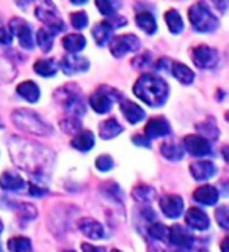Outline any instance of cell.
Here are the masks:
<instances>
[{"label": "cell", "mask_w": 229, "mask_h": 252, "mask_svg": "<svg viewBox=\"0 0 229 252\" xmlns=\"http://www.w3.org/2000/svg\"><path fill=\"white\" fill-rule=\"evenodd\" d=\"M140 46H141V41L138 39V36H135L133 33L118 35L112 39V43H110V52H112L113 57L121 59L126 54L138 51Z\"/></svg>", "instance_id": "8"}, {"label": "cell", "mask_w": 229, "mask_h": 252, "mask_svg": "<svg viewBox=\"0 0 229 252\" xmlns=\"http://www.w3.org/2000/svg\"><path fill=\"white\" fill-rule=\"evenodd\" d=\"M188 18H190L192 26L196 32L200 33H209L214 32L218 27V19L217 16L209 10V6L206 3H195L188 10Z\"/></svg>", "instance_id": "5"}, {"label": "cell", "mask_w": 229, "mask_h": 252, "mask_svg": "<svg viewBox=\"0 0 229 252\" xmlns=\"http://www.w3.org/2000/svg\"><path fill=\"white\" fill-rule=\"evenodd\" d=\"M16 92H18L19 96H22L24 99H27L28 102H36L39 99V87L33 82V81H25L21 82L18 87H16Z\"/></svg>", "instance_id": "24"}, {"label": "cell", "mask_w": 229, "mask_h": 252, "mask_svg": "<svg viewBox=\"0 0 229 252\" xmlns=\"http://www.w3.org/2000/svg\"><path fill=\"white\" fill-rule=\"evenodd\" d=\"M184 148L193 156H207L212 153V145L203 136H187L182 142Z\"/></svg>", "instance_id": "14"}, {"label": "cell", "mask_w": 229, "mask_h": 252, "mask_svg": "<svg viewBox=\"0 0 229 252\" xmlns=\"http://www.w3.org/2000/svg\"><path fill=\"white\" fill-rule=\"evenodd\" d=\"M170 132H171L170 123L167 118H163V117H154L145 126V136L149 140L155 137H165V136H168Z\"/></svg>", "instance_id": "15"}, {"label": "cell", "mask_w": 229, "mask_h": 252, "mask_svg": "<svg viewBox=\"0 0 229 252\" xmlns=\"http://www.w3.org/2000/svg\"><path fill=\"white\" fill-rule=\"evenodd\" d=\"M63 252H76V251H73V249H68V251H63Z\"/></svg>", "instance_id": "51"}, {"label": "cell", "mask_w": 229, "mask_h": 252, "mask_svg": "<svg viewBox=\"0 0 229 252\" xmlns=\"http://www.w3.org/2000/svg\"><path fill=\"white\" fill-rule=\"evenodd\" d=\"M0 128H2V125H0Z\"/></svg>", "instance_id": "53"}, {"label": "cell", "mask_w": 229, "mask_h": 252, "mask_svg": "<svg viewBox=\"0 0 229 252\" xmlns=\"http://www.w3.org/2000/svg\"><path fill=\"white\" fill-rule=\"evenodd\" d=\"M165 22H167V26H168L171 33H175V35H179L180 32L184 30L182 18H180V14L176 10H168L167 13H165Z\"/></svg>", "instance_id": "31"}, {"label": "cell", "mask_w": 229, "mask_h": 252, "mask_svg": "<svg viewBox=\"0 0 229 252\" xmlns=\"http://www.w3.org/2000/svg\"><path fill=\"white\" fill-rule=\"evenodd\" d=\"M112 252H121V251H118V249H113Z\"/></svg>", "instance_id": "52"}, {"label": "cell", "mask_w": 229, "mask_h": 252, "mask_svg": "<svg viewBox=\"0 0 229 252\" xmlns=\"http://www.w3.org/2000/svg\"><path fill=\"white\" fill-rule=\"evenodd\" d=\"M135 22L137 26L145 32L148 35H154L157 32V22L153 13L149 11H141L135 16Z\"/></svg>", "instance_id": "27"}, {"label": "cell", "mask_w": 229, "mask_h": 252, "mask_svg": "<svg viewBox=\"0 0 229 252\" xmlns=\"http://www.w3.org/2000/svg\"><path fill=\"white\" fill-rule=\"evenodd\" d=\"M86 46V39L82 35L77 33H69L63 38V47L73 55H77V52H80L83 47Z\"/></svg>", "instance_id": "28"}, {"label": "cell", "mask_w": 229, "mask_h": 252, "mask_svg": "<svg viewBox=\"0 0 229 252\" xmlns=\"http://www.w3.org/2000/svg\"><path fill=\"white\" fill-rule=\"evenodd\" d=\"M228 241H229L228 238L223 240V243H222V252H228V248H226L228 246Z\"/></svg>", "instance_id": "49"}, {"label": "cell", "mask_w": 229, "mask_h": 252, "mask_svg": "<svg viewBox=\"0 0 229 252\" xmlns=\"http://www.w3.org/2000/svg\"><path fill=\"white\" fill-rule=\"evenodd\" d=\"M113 35V27L110 24L105 22H99L96 26L93 27V36H94V41H96L98 46L104 47L105 44H108V41L112 39Z\"/></svg>", "instance_id": "23"}, {"label": "cell", "mask_w": 229, "mask_h": 252, "mask_svg": "<svg viewBox=\"0 0 229 252\" xmlns=\"http://www.w3.org/2000/svg\"><path fill=\"white\" fill-rule=\"evenodd\" d=\"M168 240L173 246H176L178 249H180L182 252L188 251L193 246V241H195V236L187 230L185 227L182 225H173L171 228H168Z\"/></svg>", "instance_id": "11"}, {"label": "cell", "mask_w": 229, "mask_h": 252, "mask_svg": "<svg viewBox=\"0 0 229 252\" xmlns=\"http://www.w3.org/2000/svg\"><path fill=\"white\" fill-rule=\"evenodd\" d=\"M198 129L204 132V139L206 137H210V139H217L218 137V129H217V126L215 125H207V123H204V126L198 125Z\"/></svg>", "instance_id": "41"}, {"label": "cell", "mask_w": 229, "mask_h": 252, "mask_svg": "<svg viewBox=\"0 0 229 252\" xmlns=\"http://www.w3.org/2000/svg\"><path fill=\"white\" fill-rule=\"evenodd\" d=\"M53 38H55V35L51 33L49 30L41 29V30H38V33H36V43L39 47H41L43 52H49L53 46Z\"/></svg>", "instance_id": "34"}, {"label": "cell", "mask_w": 229, "mask_h": 252, "mask_svg": "<svg viewBox=\"0 0 229 252\" xmlns=\"http://www.w3.org/2000/svg\"><path fill=\"white\" fill-rule=\"evenodd\" d=\"M10 32L13 36H18V41L24 49H27V51L33 49V46H35L33 30H31V27L25 21L19 18H13L10 21Z\"/></svg>", "instance_id": "10"}, {"label": "cell", "mask_w": 229, "mask_h": 252, "mask_svg": "<svg viewBox=\"0 0 229 252\" xmlns=\"http://www.w3.org/2000/svg\"><path fill=\"white\" fill-rule=\"evenodd\" d=\"M155 195H157L155 189L148 185H138L132 191V197L138 202H151L155 199Z\"/></svg>", "instance_id": "33"}, {"label": "cell", "mask_w": 229, "mask_h": 252, "mask_svg": "<svg viewBox=\"0 0 229 252\" xmlns=\"http://www.w3.org/2000/svg\"><path fill=\"white\" fill-rule=\"evenodd\" d=\"M96 6L99 13H102L104 16H108V18H112V16L116 14V10L121 6L120 2H112V0H104V2H96Z\"/></svg>", "instance_id": "36"}, {"label": "cell", "mask_w": 229, "mask_h": 252, "mask_svg": "<svg viewBox=\"0 0 229 252\" xmlns=\"http://www.w3.org/2000/svg\"><path fill=\"white\" fill-rule=\"evenodd\" d=\"M11 41H13L11 32L8 30V29H0V43L8 46V44H11Z\"/></svg>", "instance_id": "47"}, {"label": "cell", "mask_w": 229, "mask_h": 252, "mask_svg": "<svg viewBox=\"0 0 229 252\" xmlns=\"http://www.w3.org/2000/svg\"><path fill=\"white\" fill-rule=\"evenodd\" d=\"M11 120L18 128L31 136H51L53 132V128L51 125H47L41 117H39L33 110H27V109H18L14 110L11 115Z\"/></svg>", "instance_id": "3"}, {"label": "cell", "mask_w": 229, "mask_h": 252, "mask_svg": "<svg viewBox=\"0 0 229 252\" xmlns=\"http://www.w3.org/2000/svg\"><path fill=\"white\" fill-rule=\"evenodd\" d=\"M60 66L63 69V73L68 76H74L78 73H85L90 68V62L85 57H78V55L69 54L66 57H63L60 62Z\"/></svg>", "instance_id": "13"}, {"label": "cell", "mask_w": 229, "mask_h": 252, "mask_svg": "<svg viewBox=\"0 0 229 252\" xmlns=\"http://www.w3.org/2000/svg\"><path fill=\"white\" fill-rule=\"evenodd\" d=\"M149 62H151V55H149L148 52H145V54H141V55H138V57L133 59L132 65L135 68H145L149 65Z\"/></svg>", "instance_id": "43"}, {"label": "cell", "mask_w": 229, "mask_h": 252, "mask_svg": "<svg viewBox=\"0 0 229 252\" xmlns=\"http://www.w3.org/2000/svg\"><path fill=\"white\" fill-rule=\"evenodd\" d=\"M82 251L83 252H105V249L91 246V244H88V243H82Z\"/></svg>", "instance_id": "48"}, {"label": "cell", "mask_w": 229, "mask_h": 252, "mask_svg": "<svg viewBox=\"0 0 229 252\" xmlns=\"http://www.w3.org/2000/svg\"><path fill=\"white\" fill-rule=\"evenodd\" d=\"M107 22H108L110 26L113 27V30H115V29H118V27H124L126 24H127V19H126V18H121V16H118V14H115V16H112V18H110Z\"/></svg>", "instance_id": "45"}, {"label": "cell", "mask_w": 229, "mask_h": 252, "mask_svg": "<svg viewBox=\"0 0 229 252\" xmlns=\"http://www.w3.org/2000/svg\"><path fill=\"white\" fill-rule=\"evenodd\" d=\"M3 232V222H2V219H0V233Z\"/></svg>", "instance_id": "50"}, {"label": "cell", "mask_w": 229, "mask_h": 252, "mask_svg": "<svg viewBox=\"0 0 229 252\" xmlns=\"http://www.w3.org/2000/svg\"><path fill=\"white\" fill-rule=\"evenodd\" d=\"M192 57H193L195 65L201 69H212V68H215L220 62L218 51L206 44L196 46L192 51Z\"/></svg>", "instance_id": "9"}, {"label": "cell", "mask_w": 229, "mask_h": 252, "mask_svg": "<svg viewBox=\"0 0 229 252\" xmlns=\"http://www.w3.org/2000/svg\"><path fill=\"white\" fill-rule=\"evenodd\" d=\"M218 197H220L218 189L215 186H210V185L200 186L193 192V199L198 203L207 205V207H210V205H215L218 202Z\"/></svg>", "instance_id": "19"}, {"label": "cell", "mask_w": 229, "mask_h": 252, "mask_svg": "<svg viewBox=\"0 0 229 252\" xmlns=\"http://www.w3.org/2000/svg\"><path fill=\"white\" fill-rule=\"evenodd\" d=\"M132 142L138 147H146V148L151 147V140H149L146 136H141V134H135V136L132 137Z\"/></svg>", "instance_id": "46"}, {"label": "cell", "mask_w": 229, "mask_h": 252, "mask_svg": "<svg viewBox=\"0 0 229 252\" xmlns=\"http://www.w3.org/2000/svg\"><path fill=\"white\" fill-rule=\"evenodd\" d=\"M33 69L43 77H53L58 71V65L51 59H44V60H38L33 65Z\"/></svg>", "instance_id": "30"}, {"label": "cell", "mask_w": 229, "mask_h": 252, "mask_svg": "<svg viewBox=\"0 0 229 252\" xmlns=\"http://www.w3.org/2000/svg\"><path fill=\"white\" fill-rule=\"evenodd\" d=\"M61 129L65 132L73 134L80 129V120H78V118H73V117H66V120H61Z\"/></svg>", "instance_id": "39"}, {"label": "cell", "mask_w": 229, "mask_h": 252, "mask_svg": "<svg viewBox=\"0 0 229 252\" xmlns=\"http://www.w3.org/2000/svg\"><path fill=\"white\" fill-rule=\"evenodd\" d=\"M215 218H217V222L222 225L223 228L229 227V208L226 207V205H222L220 208H217Z\"/></svg>", "instance_id": "40"}, {"label": "cell", "mask_w": 229, "mask_h": 252, "mask_svg": "<svg viewBox=\"0 0 229 252\" xmlns=\"http://www.w3.org/2000/svg\"><path fill=\"white\" fill-rule=\"evenodd\" d=\"M71 145H73L76 150H78V152H88V150H91L94 147V136L93 132L85 129V131H80L78 134H76V137L71 140Z\"/></svg>", "instance_id": "26"}, {"label": "cell", "mask_w": 229, "mask_h": 252, "mask_svg": "<svg viewBox=\"0 0 229 252\" xmlns=\"http://www.w3.org/2000/svg\"><path fill=\"white\" fill-rule=\"evenodd\" d=\"M6 248L10 252H31V241L25 236H13V238L8 240Z\"/></svg>", "instance_id": "32"}, {"label": "cell", "mask_w": 229, "mask_h": 252, "mask_svg": "<svg viewBox=\"0 0 229 252\" xmlns=\"http://www.w3.org/2000/svg\"><path fill=\"white\" fill-rule=\"evenodd\" d=\"M190 173L195 180L204 181L212 178L217 173V167L212 161H196L190 164Z\"/></svg>", "instance_id": "18"}, {"label": "cell", "mask_w": 229, "mask_h": 252, "mask_svg": "<svg viewBox=\"0 0 229 252\" xmlns=\"http://www.w3.org/2000/svg\"><path fill=\"white\" fill-rule=\"evenodd\" d=\"M185 222L190 228H195V230H207L210 225L209 216L201 208H196V207H192L187 211Z\"/></svg>", "instance_id": "17"}, {"label": "cell", "mask_w": 229, "mask_h": 252, "mask_svg": "<svg viewBox=\"0 0 229 252\" xmlns=\"http://www.w3.org/2000/svg\"><path fill=\"white\" fill-rule=\"evenodd\" d=\"M159 205H160V210L163 211V215L170 219H178L179 216H182L184 200L180 195H176V194L165 195L160 199Z\"/></svg>", "instance_id": "12"}, {"label": "cell", "mask_w": 229, "mask_h": 252, "mask_svg": "<svg viewBox=\"0 0 229 252\" xmlns=\"http://www.w3.org/2000/svg\"><path fill=\"white\" fill-rule=\"evenodd\" d=\"M35 14L39 21L44 22V26H46L44 29L49 30L51 33L57 35L60 32L65 30V22H63V19L60 18V14L53 3H51V2L38 3Z\"/></svg>", "instance_id": "6"}, {"label": "cell", "mask_w": 229, "mask_h": 252, "mask_svg": "<svg viewBox=\"0 0 229 252\" xmlns=\"http://www.w3.org/2000/svg\"><path fill=\"white\" fill-rule=\"evenodd\" d=\"M21 211H19V215L24 218V219H27V220H30V219H33V218H36V208L33 207V205H30V203H22L21 205Z\"/></svg>", "instance_id": "42"}, {"label": "cell", "mask_w": 229, "mask_h": 252, "mask_svg": "<svg viewBox=\"0 0 229 252\" xmlns=\"http://www.w3.org/2000/svg\"><path fill=\"white\" fill-rule=\"evenodd\" d=\"M0 188L5 191H13V192H22L24 188H27L25 181H24L19 175H16L13 172H3L0 177Z\"/></svg>", "instance_id": "20"}, {"label": "cell", "mask_w": 229, "mask_h": 252, "mask_svg": "<svg viewBox=\"0 0 229 252\" xmlns=\"http://www.w3.org/2000/svg\"><path fill=\"white\" fill-rule=\"evenodd\" d=\"M133 93L151 107H160L168 99L170 85L160 76L143 74L133 85Z\"/></svg>", "instance_id": "2"}, {"label": "cell", "mask_w": 229, "mask_h": 252, "mask_svg": "<svg viewBox=\"0 0 229 252\" xmlns=\"http://www.w3.org/2000/svg\"><path fill=\"white\" fill-rule=\"evenodd\" d=\"M148 233L153 240H159V241L168 240V227H165L160 222H153L148 228Z\"/></svg>", "instance_id": "35"}, {"label": "cell", "mask_w": 229, "mask_h": 252, "mask_svg": "<svg viewBox=\"0 0 229 252\" xmlns=\"http://www.w3.org/2000/svg\"><path fill=\"white\" fill-rule=\"evenodd\" d=\"M28 192L31 195H44L47 192V188L41 186V183H35V181H30L28 183Z\"/></svg>", "instance_id": "44"}, {"label": "cell", "mask_w": 229, "mask_h": 252, "mask_svg": "<svg viewBox=\"0 0 229 252\" xmlns=\"http://www.w3.org/2000/svg\"><path fill=\"white\" fill-rule=\"evenodd\" d=\"M55 98L61 104V107L68 112V117L78 118L85 114V106L82 99V92L77 85H63L60 90L55 93Z\"/></svg>", "instance_id": "4"}, {"label": "cell", "mask_w": 229, "mask_h": 252, "mask_svg": "<svg viewBox=\"0 0 229 252\" xmlns=\"http://www.w3.org/2000/svg\"><path fill=\"white\" fill-rule=\"evenodd\" d=\"M121 112L130 125H137L145 118V110L133 101H121Z\"/></svg>", "instance_id": "21"}, {"label": "cell", "mask_w": 229, "mask_h": 252, "mask_svg": "<svg viewBox=\"0 0 229 252\" xmlns=\"http://www.w3.org/2000/svg\"><path fill=\"white\" fill-rule=\"evenodd\" d=\"M78 230L91 240H104L105 238L104 225L93 218H83V219L78 220Z\"/></svg>", "instance_id": "16"}, {"label": "cell", "mask_w": 229, "mask_h": 252, "mask_svg": "<svg viewBox=\"0 0 229 252\" xmlns=\"http://www.w3.org/2000/svg\"><path fill=\"white\" fill-rule=\"evenodd\" d=\"M123 132V126L118 123L116 118H108V120L102 122L99 126V134L104 140H110Z\"/></svg>", "instance_id": "25"}, {"label": "cell", "mask_w": 229, "mask_h": 252, "mask_svg": "<svg viewBox=\"0 0 229 252\" xmlns=\"http://www.w3.org/2000/svg\"><path fill=\"white\" fill-rule=\"evenodd\" d=\"M115 167V162H113V158L110 155H101L96 158V169L101 172H108Z\"/></svg>", "instance_id": "38"}, {"label": "cell", "mask_w": 229, "mask_h": 252, "mask_svg": "<svg viewBox=\"0 0 229 252\" xmlns=\"http://www.w3.org/2000/svg\"><path fill=\"white\" fill-rule=\"evenodd\" d=\"M160 153L163 155V158H167L168 161H180L184 158V150L180 145L175 144V142H165V144L160 145Z\"/></svg>", "instance_id": "29"}, {"label": "cell", "mask_w": 229, "mask_h": 252, "mask_svg": "<svg viewBox=\"0 0 229 252\" xmlns=\"http://www.w3.org/2000/svg\"><path fill=\"white\" fill-rule=\"evenodd\" d=\"M69 21L76 30H83L86 26H88V16H86V13H83V11L73 13L69 16Z\"/></svg>", "instance_id": "37"}, {"label": "cell", "mask_w": 229, "mask_h": 252, "mask_svg": "<svg viewBox=\"0 0 229 252\" xmlns=\"http://www.w3.org/2000/svg\"><path fill=\"white\" fill-rule=\"evenodd\" d=\"M116 98H121L120 92H116L112 87L102 85L91 94L90 106L96 114H108L112 110V106L116 101Z\"/></svg>", "instance_id": "7"}, {"label": "cell", "mask_w": 229, "mask_h": 252, "mask_svg": "<svg viewBox=\"0 0 229 252\" xmlns=\"http://www.w3.org/2000/svg\"><path fill=\"white\" fill-rule=\"evenodd\" d=\"M170 71H171V74L184 85H190L195 81V73L187 65H184V63H180V62H171Z\"/></svg>", "instance_id": "22"}, {"label": "cell", "mask_w": 229, "mask_h": 252, "mask_svg": "<svg viewBox=\"0 0 229 252\" xmlns=\"http://www.w3.org/2000/svg\"><path fill=\"white\" fill-rule=\"evenodd\" d=\"M8 147H10V155L14 164L33 177L41 178L46 175L53 162V155L49 152V148L38 145L31 140L11 137Z\"/></svg>", "instance_id": "1"}]
</instances>
